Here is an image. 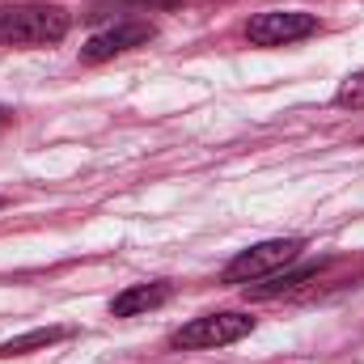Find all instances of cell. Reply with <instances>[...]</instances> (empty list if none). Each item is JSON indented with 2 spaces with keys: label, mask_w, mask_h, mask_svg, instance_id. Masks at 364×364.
Wrapping results in <instances>:
<instances>
[{
  "label": "cell",
  "mask_w": 364,
  "mask_h": 364,
  "mask_svg": "<svg viewBox=\"0 0 364 364\" xmlns=\"http://www.w3.org/2000/svg\"><path fill=\"white\" fill-rule=\"evenodd\" d=\"M322 267H326V259L305 263V267H296V272H275V275H267V279H255V284H246V296H255V301H272V296H284V292H296L301 284L318 279Z\"/></svg>",
  "instance_id": "52a82bcc"
},
{
  "label": "cell",
  "mask_w": 364,
  "mask_h": 364,
  "mask_svg": "<svg viewBox=\"0 0 364 364\" xmlns=\"http://www.w3.org/2000/svg\"><path fill=\"white\" fill-rule=\"evenodd\" d=\"M301 250H305L301 237H272V242H259V246L242 250L237 259H229L225 272H220V279H225V284H255V279H267V275L284 272L288 263H296Z\"/></svg>",
  "instance_id": "7a4b0ae2"
},
{
  "label": "cell",
  "mask_w": 364,
  "mask_h": 364,
  "mask_svg": "<svg viewBox=\"0 0 364 364\" xmlns=\"http://www.w3.org/2000/svg\"><path fill=\"white\" fill-rule=\"evenodd\" d=\"M250 331H255V318H246V314H233V309H225V314H203V318L186 322V326H178V331L170 335V348H178V352L225 348V343L246 339Z\"/></svg>",
  "instance_id": "3957f363"
},
{
  "label": "cell",
  "mask_w": 364,
  "mask_h": 364,
  "mask_svg": "<svg viewBox=\"0 0 364 364\" xmlns=\"http://www.w3.org/2000/svg\"><path fill=\"white\" fill-rule=\"evenodd\" d=\"M170 296H174V288H170L166 279H153V284H132V288H123V292L110 301V314H114V318H136V314H149V309L166 305Z\"/></svg>",
  "instance_id": "8992f818"
},
{
  "label": "cell",
  "mask_w": 364,
  "mask_h": 364,
  "mask_svg": "<svg viewBox=\"0 0 364 364\" xmlns=\"http://www.w3.org/2000/svg\"><path fill=\"white\" fill-rule=\"evenodd\" d=\"M4 123H13V110H9V106H0V127H4Z\"/></svg>",
  "instance_id": "30bf717a"
},
{
  "label": "cell",
  "mask_w": 364,
  "mask_h": 364,
  "mask_svg": "<svg viewBox=\"0 0 364 364\" xmlns=\"http://www.w3.org/2000/svg\"><path fill=\"white\" fill-rule=\"evenodd\" d=\"M149 38H153V26H149V21H119V26L93 34L90 43L81 47V60H85V64H102V60H110V55H123V51H132V47H144Z\"/></svg>",
  "instance_id": "5b68a950"
},
{
  "label": "cell",
  "mask_w": 364,
  "mask_h": 364,
  "mask_svg": "<svg viewBox=\"0 0 364 364\" xmlns=\"http://www.w3.org/2000/svg\"><path fill=\"white\" fill-rule=\"evenodd\" d=\"M73 331L68 326H38V331H26V335H13L0 343V356L13 360V356H26V352H38V348H51V343H64Z\"/></svg>",
  "instance_id": "ba28073f"
},
{
  "label": "cell",
  "mask_w": 364,
  "mask_h": 364,
  "mask_svg": "<svg viewBox=\"0 0 364 364\" xmlns=\"http://www.w3.org/2000/svg\"><path fill=\"white\" fill-rule=\"evenodd\" d=\"M318 34V17L301 13V9H272V13H255L246 21V38L255 47H288Z\"/></svg>",
  "instance_id": "277c9868"
},
{
  "label": "cell",
  "mask_w": 364,
  "mask_h": 364,
  "mask_svg": "<svg viewBox=\"0 0 364 364\" xmlns=\"http://www.w3.org/2000/svg\"><path fill=\"white\" fill-rule=\"evenodd\" d=\"M335 102H339L343 110H364V68H360V73H352V77L339 85Z\"/></svg>",
  "instance_id": "9c48e42d"
},
{
  "label": "cell",
  "mask_w": 364,
  "mask_h": 364,
  "mask_svg": "<svg viewBox=\"0 0 364 364\" xmlns=\"http://www.w3.org/2000/svg\"><path fill=\"white\" fill-rule=\"evenodd\" d=\"M73 13L60 4H0V47H47L60 43Z\"/></svg>",
  "instance_id": "6da1fadb"
}]
</instances>
